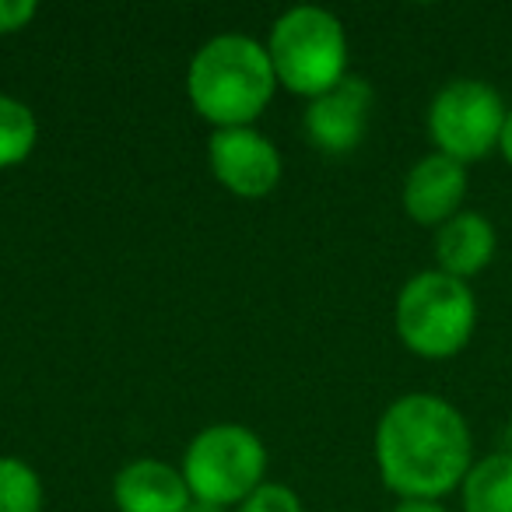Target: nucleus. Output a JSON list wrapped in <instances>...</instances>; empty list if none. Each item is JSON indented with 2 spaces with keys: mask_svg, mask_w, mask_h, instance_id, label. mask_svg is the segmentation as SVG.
I'll return each instance as SVG.
<instances>
[{
  "mask_svg": "<svg viewBox=\"0 0 512 512\" xmlns=\"http://www.w3.org/2000/svg\"><path fill=\"white\" fill-rule=\"evenodd\" d=\"M474 460V432L467 418L439 393H404L376 425L379 477L400 502H442L460 491Z\"/></svg>",
  "mask_w": 512,
  "mask_h": 512,
  "instance_id": "1",
  "label": "nucleus"
},
{
  "mask_svg": "<svg viewBox=\"0 0 512 512\" xmlns=\"http://www.w3.org/2000/svg\"><path fill=\"white\" fill-rule=\"evenodd\" d=\"M274 78L267 46L249 36H218L197 50L186 74L190 102L214 130L253 127V120L271 106Z\"/></svg>",
  "mask_w": 512,
  "mask_h": 512,
  "instance_id": "2",
  "label": "nucleus"
},
{
  "mask_svg": "<svg viewBox=\"0 0 512 512\" xmlns=\"http://www.w3.org/2000/svg\"><path fill=\"white\" fill-rule=\"evenodd\" d=\"M397 337L411 355L428 362L456 358L477 330V295L467 281L442 271H421L404 281L393 309Z\"/></svg>",
  "mask_w": 512,
  "mask_h": 512,
  "instance_id": "3",
  "label": "nucleus"
},
{
  "mask_svg": "<svg viewBox=\"0 0 512 512\" xmlns=\"http://www.w3.org/2000/svg\"><path fill=\"white\" fill-rule=\"evenodd\" d=\"M267 57L278 85L309 102L348 78V36L323 8H292L281 15L267 39Z\"/></svg>",
  "mask_w": 512,
  "mask_h": 512,
  "instance_id": "4",
  "label": "nucleus"
},
{
  "mask_svg": "<svg viewBox=\"0 0 512 512\" xmlns=\"http://www.w3.org/2000/svg\"><path fill=\"white\" fill-rule=\"evenodd\" d=\"M267 449L246 425H211L186 446L183 481L197 502L242 505L264 484Z\"/></svg>",
  "mask_w": 512,
  "mask_h": 512,
  "instance_id": "5",
  "label": "nucleus"
},
{
  "mask_svg": "<svg viewBox=\"0 0 512 512\" xmlns=\"http://www.w3.org/2000/svg\"><path fill=\"white\" fill-rule=\"evenodd\" d=\"M505 99L481 78H456L435 92L428 106V137L435 151L460 165L495 155L505 123Z\"/></svg>",
  "mask_w": 512,
  "mask_h": 512,
  "instance_id": "6",
  "label": "nucleus"
},
{
  "mask_svg": "<svg viewBox=\"0 0 512 512\" xmlns=\"http://www.w3.org/2000/svg\"><path fill=\"white\" fill-rule=\"evenodd\" d=\"M207 162L225 190L246 200L267 197L281 179L278 148L256 127L214 130L211 144H207Z\"/></svg>",
  "mask_w": 512,
  "mask_h": 512,
  "instance_id": "7",
  "label": "nucleus"
},
{
  "mask_svg": "<svg viewBox=\"0 0 512 512\" xmlns=\"http://www.w3.org/2000/svg\"><path fill=\"white\" fill-rule=\"evenodd\" d=\"M372 85L365 78H348L341 85H334L330 92H323L320 99L309 102L306 109V134L327 155H348L362 144L365 130H369L372 116Z\"/></svg>",
  "mask_w": 512,
  "mask_h": 512,
  "instance_id": "8",
  "label": "nucleus"
},
{
  "mask_svg": "<svg viewBox=\"0 0 512 512\" xmlns=\"http://www.w3.org/2000/svg\"><path fill=\"white\" fill-rule=\"evenodd\" d=\"M467 186H470L467 165L432 151V155L418 158V162L411 165L400 200H404V211L414 225L439 228L463 211Z\"/></svg>",
  "mask_w": 512,
  "mask_h": 512,
  "instance_id": "9",
  "label": "nucleus"
},
{
  "mask_svg": "<svg viewBox=\"0 0 512 512\" xmlns=\"http://www.w3.org/2000/svg\"><path fill=\"white\" fill-rule=\"evenodd\" d=\"M495 249L498 235L488 214L463 207L456 218L435 228V271L470 281L481 271H488L491 260H495Z\"/></svg>",
  "mask_w": 512,
  "mask_h": 512,
  "instance_id": "10",
  "label": "nucleus"
},
{
  "mask_svg": "<svg viewBox=\"0 0 512 512\" xmlns=\"http://www.w3.org/2000/svg\"><path fill=\"white\" fill-rule=\"evenodd\" d=\"M113 502L120 512H186L193 495L183 470L162 460H134L116 474Z\"/></svg>",
  "mask_w": 512,
  "mask_h": 512,
  "instance_id": "11",
  "label": "nucleus"
},
{
  "mask_svg": "<svg viewBox=\"0 0 512 512\" xmlns=\"http://www.w3.org/2000/svg\"><path fill=\"white\" fill-rule=\"evenodd\" d=\"M463 512H512V453L477 456L470 474L460 484Z\"/></svg>",
  "mask_w": 512,
  "mask_h": 512,
  "instance_id": "12",
  "label": "nucleus"
},
{
  "mask_svg": "<svg viewBox=\"0 0 512 512\" xmlns=\"http://www.w3.org/2000/svg\"><path fill=\"white\" fill-rule=\"evenodd\" d=\"M39 141V123L25 102L0 95V169L25 162Z\"/></svg>",
  "mask_w": 512,
  "mask_h": 512,
  "instance_id": "13",
  "label": "nucleus"
},
{
  "mask_svg": "<svg viewBox=\"0 0 512 512\" xmlns=\"http://www.w3.org/2000/svg\"><path fill=\"white\" fill-rule=\"evenodd\" d=\"M43 481L25 460L0 456V512H39Z\"/></svg>",
  "mask_w": 512,
  "mask_h": 512,
  "instance_id": "14",
  "label": "nucleus"
},
{
  "mask_svg": "<svg viewBox=\"0 0 512 512\" xmlns=\"http://www.w3.org/2000/svg\"><path fill=\"white\" fill-rule=\"evenodd\" d=\"M239 512H306L302 498L295 495L288 484H260L246 502L239 505Z\"/></svg>",
  "mask_w": 512,
  "mask_h": 512,
  "instance_id": "15",
  "label": "nucleus"
},
{
  "mask_svg": "<svg viewBox=\"0 0 512 512\" xmlns=\"http://www.w3.org/2000/svg\"><path fill=\"white\" fill-rule=\"evenodd\" d=\"M36 0H0V36L22 32L36 18Z\"/></svg>",
  "mask_w": 512,
  "mask_h": 512,
  "instance_id": "16",
  "label": "nucleus"
},
{
  "mask_svg": "<svg viewBox=\"0 0 512 512\" xmlns=\"http://www.w3.org/2000/svg\"><path fill=\"white\" fill-rule=\"evenodd\" d=\"M495 155L502 158V162L512 169V106H509V113H505V123H502V134H498V148H495Z\"/></svg>",
  "mask_w": 512,
  "mask_h": 512,
  "instance_id": "17",
  "label": "nucleus"
},
{
  "mask_svg": "<svg viewBox=\"0 0 512 512\" xmlns=\"http://www.w3.org/2000/svg\"><path fill=\"white\" fill-rule=\"evenodd\" d=\"M393 512H453L442 502H425V498H407V502H397Z\"/></svg>",
  "mask_w": 512,
  "mask_h": 512,
  "instance_id": "18",
  "label": "nucleus"
},
{
  "mask_svg": "<svg viewBox=\"0 0 512 512\" xmlns=\"http://www.w3.org/2000/svg\"><path fill=\"white\" fill-rule=\"evenodd\" d=\"M186 512H225V509H221V505H211V502H197V498H193V502H190V509H186Z\"/></svg>",
  "mask_w": 512,
  "mask_h": 512,
  "instance_id": "19",
  "label": "nucleus"
}]
</instances>
